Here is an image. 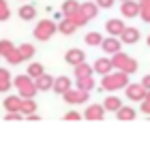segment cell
Returning <instances> with one entry per match:
<instances>
[{
	"label": "cell",
	"mask_w": 150,
	"mask_h": 141,
	"mask_svg": "<svg viewBox=\"0 0 150 141\" xmlns=\"http://www.w3.org/2000/svg\"><path fill=\"white\" fill-rule=\"evenodd\" d=\"M15 81H17V88L22 90V92H26V94H32V92H35V88L30 86V79H28V77L22 75V77H17Z\"/></svg>",
	"instance_id": "1"
},
{
	"label": "cell",
	"mask_w": 150,
	"mask_h": 141,
	"mask_svg": "<svg viewBox=\"0 0 150 141\" xmlns=\"http://www.w3.org/2000/svg\"><path fill=\"white\" fill-rule=\"evenodd\" d=\"M52 30H54V26L52 24H41V26H37V39H47L52 34Z\"/></svg>",
	"instance_id": "2"
},
{
	"label": "cell",
	"mask_w": 150,
	"mask_h": 141,
	"mask_svg": "<svg viewBox=\"0 0 150 141\" xmlns=\"http://www.w3.org/2000/svg\"><path fill=\"white\" fill-rule=\"evenodd\" d=\"M122 81H125V77L120 75V77H105L103 83H105V88H112V90H114V88H120Z\"/></svg>",
	"instance_id": "3"
},
{
	"label": "cell",
	"mask_w": 150,
	"mask_h": 141,
	"mask_svg": "<svg viewBox=\"0 0 150 141\" xmlns=\"http://www.w3.org/2000/svg\"><path fill=\"white\" fill-rule=\"evenodd\" d=\"M86 116L90 120H99L101 116H103V109H101V107H90V109L86 111Z\"/></svg>",
	"instance_id": "4"
},
{
	"label": "cell",
	"mask_w": 150,
	"mask_h": 141,
	"mask_svg": "<svg viewBox=\"0 0 150 141\" xmlns=\"http://www.w3.org/2000/svg\"><path fill=\"white\" fill-rule=\"evenodd\" d=\"M52 86V79L47 77V75H43V77H39V81H37V88H41V90H47Z\"/></svg>",
	"instance_id": "5"
},
{
	"label": "cell",
	"mask_w": 150,
	"mask_h": 141,
	"mask_svg": "<svg viewBox=\"0 0 150 141\" xmlns=\"http://www.w3.org/2000/svg\"><path fill=\"white\" fill-rule=\"evenodd\" d=\"M56 90H58V92H67V90H69V79H67V77H60L58 81H56Z\"/></svg>",
	"instance_id": "6"
},
{
	"label": "cell",
	"mask_w": 150,
	"mask_h": 141,
	"mask_svg": "<svg viewBox=\"0 0 150 141\" xmlns=\"http://www.w3.org/2000/svg\"><path fill=\"white\" fill-rule=\"evenodd\" d=\"M103 49L116 53V51H118V41H114V39H112V41H105V43H103Z\"/></svg>",
	"instance_id": "7"
},
{
	"label": "cell",
	"mask_w": 150,
	"mask_h": 141,
	"mask_svg": "<svg viewBox=\"0 0 150 141\" xmlns=\"http://www.w3.org/2000/svg\"><path fill=\"white\" fill-rule=\"evenodd\" d=\"M67 60H69V62H81L84 56H81V51H69L67 53Z\"/></svg>",
	"instance_id": "8"
},
{
	"label": "cell",
	"mask_w": 150,
	"mask_h": 141,
	"mask_svg": "<svg viewBox=\"0 0 150 141\" xmlns=\"http://www.w3.org/2000/svg\"><path fill=\"white\" fill-rule=\"evenodd\" d=\"M122 13H125V15H135V13H137V6L135 4H131V2H125V6H122Z\"/></svg>",
	"instance_id": "9"
},
{
	"label": "cell",
	"mask_w": 150,
	"mask_h": 141,
	"mask_svg": "<svg viewBox=\"0 0 150 141\" xmlns=\"http://www.w3.org/2000/svg\"><path fill=\"white\" fill-rule=\"evenodd\" d=\"M125 32V41H137V30L129 28V30H122Z\"/></svg>",
	"instance_id": "10"
},
{
	"label": "cell",
	"mask_w": 150,
	"mask_h": 141,
	"mask_svg": "<svg viewBox=\"0 0 150 141\" xmlns=\"http://www.w3.org/2000/svg\"><path fill=\"white\" fill-rule=\"evenodd\" d=\"M19 15H22V19H32V15H35V9H32V6H26V9L19 11Z\"/></svg>",
	"instance_id": "11"
},
{
	"label": "cell",
	"mask_w": 150,
	"mask_h": 141,
	"mask_svg": "<svg viewBox=\"0 0 150 141\" xmlns=\"http://www.w3.org/2000/svg\"><path fill=\"white\" fill-rule=\"evenodd\" d=\"M110 62H107V60H99V62H97V71L99 73H107V71H110Z\"/></svg>",
	"instance_id": "12"
},
{
	"label": "cell",
	"mask_w": 150,
	"mask_h": 141,
	"mask_svg": "<svg viewBox=\"0 0 150 141\" xmlns=\"http://www.w3.org/2000/svg\"><path fill=\"white\" fill-rule=\"evenodd\" d=\"M120 120H133V116H135V111L133 109H120Z\"/></svg>",
	"instance_id": "13"
},
{
	"label": "cell",
	"mask_w": 150,
	"mask_h": 141,
	"mask_svg": "<svg viewBox=\"0 0 150 141\" xmlns=\"http://www.w3.org/2000/svg\"><path fill=\"white\" fill-rule=\"evenodd\" d=\"M19 56H22V58H30V56H32V47H30V45L19 47Z\"/></svg>",
	"instance_id": "14"
},
{
	"label": "cell",
	"mask_w": 150,
	"mask_h": 141,
	"mask_svg": "<svg viewBox=\"0 0 150 141\" xmlns=\"http://www.w3.org/2000/svg\"><path fill=\"white\" fill-rule=\"evenodd\" d=\"M11 51H13L11 43H6V41H2V43H0V53H4V56H6V53H11Z\"/></svg>",
	"instance_id": "15"
},
{
	"label": "cell",
	"mask_w": 150,
	"mask_h": 141,
	"mask_svg": "<svg viewBox=\"0 0 150 141\" xmlns=\"http://www.w3.org/2000/svg\"><path fill=\"white\" fill-rule=\"evenodd\" d=\"M107 30H114V32H122V26H120V22H110V24H107Z\"/></svg>",
	"instance_id": "16"
},
{
	"label": "cell",
	"mask_w": 150,
	"mask_h": 141,
	"mask_svg": "<svg viewBox=\"0 0 150 141\" xmlns=\"http://www.w3.org/2000/svg\"><path fill=\"white\" fill-rule=\"evenodd\" d=\"M105 107H107V109H118L120 103H118V98H110V100L105 103Z\"/></svg>",
	"instance_id": "17"
},
{
	"label": "cell",
	"mask_w": 150,
	"mask_h": 141,
	"mask_svg": "<svg viewBox=\"0 0 150 141\" xmlns=\"http://www.w3.org/2000/svg\"><path fill=\"white\" fill-rule=\"evenodd\" d=\"M17 100L19 98H9V100H6V107H9V109H17V107H19Z\"/></svg>",
	"instance_id": "18"
},
{
	"label": "cell",
	"mask_w": 150,
	"mask_h": 141,
	"mask_svg": "<svg viewBox=\"0 0 150 141\" xmlns=\"http://www.w3.org/2000/svg\"><path fill=\"white\" fill-rule=\"evenodd\" d=\"M41 73H43L41 64H32V69H30V75H41Z\"/></svg>",
	"instance_id": "19"
},
{
	"label": "cell",
	"mask_w": 150,
	"mask_h": 141,
	"mask_svg": "<svg viewBox=\"0 0 150 141\" xmlns=\"http://www.w3.org/2000/svg\"><path fill=\"white\" fill-rule=\"evenodd\" d=\"M86 41H88V43L92 45V43H99L101 39H99V34H88V36H86Z\"/></svg>",
	"instance_id": "20"
},
{
	"label": "cell",
	"mask_w": 150,
	"mask_h": 141,
	"mask_svg": "<svg viewBox=\"0 0 150 141\" xmlns=\"http://www.w3.org/2000/svg\"><path fill=\"white\" fill-rule=\"evenodd\" d=\"M67 120H79V116H77V113H69V116H67Z\"/></svg>",
	"instance_id": "21"
},
{
	"label": "cell",
	"mask_w": 150,
	"mask_h": 141,
	"mask_svg": "<svg viewBox=\"0 0 150 141\" xmlns=\"http://www.w3.org/2000/svg\"><path fill=\"white\" fill-rule=\"evenodd\" d=\"M112 2H114V0H101V4H103V6H112Z\"/></svg>",
	"instance_id": "22"
},
{
	"label": "cell",
	"mask_w": 150,
	"mask_h": 141,
	"mask_svg": "<svg viewBox=\"0 0 150 141\" xmlns=\"http://www.w3.org/2000/svg\"><path fill=\"white\" fill-rule=\"evenodd\" d=\"M144 86H146V88H150V77H146V79H144Z\"/></svg>",
	"instance_id": "23"
}]
</instances>
